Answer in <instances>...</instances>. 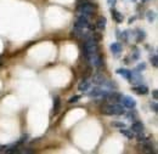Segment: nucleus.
Here are the masks:
<instances>
[{"label": "nucleus", "mask_w": 158, "mask_h": 154, "mask_svg": "<svg viewBox=\"0 0 158 154\" xmlns=\"http://www.w3.org/2000/svg\"><path fill=\"white\" fill-rule=\"evenodd\" d=\"M80 98H81L80 95H74V96H72L68 99V103H76V102H78Z\"/></svg>", "instance_id": "obj_17"}, {"label": "nucleus", "mask_w": 158, "mask_h": 154, "mask_svg": "<svg viewBox=\"0 0 158 154\" xmlns=\"http://www.w3.org/2000/svg\"><path fill=\"white\" fill-rule=\"evenodd\" d=\"M130 130H131L134 134H142L143 130H145V126H143V124H142L141 121H135V123H133Z\"/></svg>", "instance_id": "obj_7"}, {"label": "nucleus", "mask_w": 158, "mask_h": 154, "mask_svg": "<svg viewBox=\"0 0 158 154\" xmlns=\"http://www.w3.org/2000/svg\"><path fill=\"white\" fill-rule=\"evenodd\" d=\"M120 103L123 107L129 108V109H134L136 106V101L130 96H122L120 97Z\"/></svg>", "instance_id": "obj_6"}, {"label": "nucleus", "mask_w": 158, "mask_h": 154, "mask_svg": "<svg viewBox=\"0 0 158 154\" xmlns=\"http://www.w3.org/2000/svg\"><path fill=\"white\" fill-rule=\"evenodd\" d=\"M89 87H90V81H89L88 79L81 80V81L79 83V85H78V90H79V91H81V92L88 91V90H89Z\"/></svg>", "instance_id": "obj_8"}, {"label": "nucleus", "mask_w": 158, "mask_h": 154, "mask_svg": "<svg viewBox=\"0 0 158 154\" xmlns=\"http://www.w3.org/2000/svg\"><path fill=\"white\" fill-rule=\"evenodd\" d=\"M83 51L84 55H89V54H94V52H99V46H98V40L90 37V38L85 39L84 44H83Z\"/></svg>", "instance_id": "obj_2"}, {"label": "nucleus", "mask_w": 158, "mask_h": 154, "mask_svg": "<svg viewBox=\"0 0 158 154\" xmlns=\"http://www.w3.org/2000/svg\"><path fill=\"white\" fill-rule=\"evenodd\" d=\"M96 23H98V24H96V26H98V28H99V29H101V30H102V29H105V27H106V23H107V19L105 18L103 16H100L99 18H98V22H96Z\"/></svg>", "instance_id": "obj_14"}, {"label": "nucleus", "mask_w": 158, "mask_h": 154, "mask_svg": "<svg viewBox=\"0 0 158 154\" xmlns=\"http://www.w3.org/2000/svg\"><path fill=\"white\" fill-rule=\"evenodd\" d=\"M90 27V23H89V19L86 16H83V15H79L76 23H74V28H80V29H88Z\"/></svg>", "instance_id": "obj_5"}, {"label": "nucleus", "mask_w": 158, "mask_h": 154, "mask_svg": "<svg viewBox=\"0 0 158 154\" xmlns=\"http://www.w3.org/2000/svg\"><path fill=\"white\" fill-rule=\"evenodd\" d=\"M142 1H143V2H145V1H148V0H142Z\"/></svg>", "instance_id": "obj_24"}, {"label": "nucleus", "mask_w": 158, "mask_h": 154, "mask_svg": "<svg viewBox=\"0 0 158 154\" xmlns=\"http://www.w3.org/2000/svg\"><path fill=\"white\" fill-rule=\"evenodd\" d=\"M102 114L105 116H123L125 114V109L122 104L112 103V104H105L101 109Z\"/></svg>", "instance_id": "obj_1"}, {"label": "nucleus", "mask_w": 158, "mask_h": 154, "mask_svg": "<svg viewBox=\"0 0 158 154\" xmlns=\"http://www.w3.org/2000/svg\"><path fill=\"white\" fill-rule=\"evenodd\" d=\"M151 63H152V66H153V67H157V66H158V58H157V55H153V56L151 57Z\"/></svg>", "instance_id": "obj_18"}, {"label": "nucleus", "mask_w": 158, "mask_h": 154, "mask_svg": "<svg viewBox=\"0 0 158 154\" xmlns=\"http://www.w3.org/2000/svg\"><path fill=\"white\" fill-rule=\"evenodd\" d=\"M134 1H135V0H134Z\"/></svg>", "instance_id": "obj_26"}, {"label": "nucleus", "mask_w": 158, "mask_h": 154, "mask_svg": "<svg viewBox=\"0 0 158 154\" xmlns=\"http://www.w3.org/2000/svg\"><path fill=\"white\" fill-rule=\"evenodd\" d=\"M152 96H153V98H155V101H157V98H158V91L157 90H153V91H152Z\"/></svg>", "instance_id": "obj_21"}, {"label": "nucleus", "mask_w": 158, "mask_h": 154, "mask_svg": "<svg viewBox=\"0 0 158 154\" xmlns=\"http://www.w3.org/2000/svg\"><path fill=\"white\" fill-rule=\"evenodd\" d=\"M112 126H116V128H119V129L125 128L124 123H120V121H113V123H112Z\"/></svg>", "instance_id": "obj_19"}, {"label": "nucleus", "mask_w": 158, "mask_h": 154, "mask_svg": "<svg viewBox=\"0 0 158 154\" xmlns=\"http://www.w3.org/2000/svg\"><path fill=\"white\" fill-rule=\"evenodd\" d=\"M146 16H147L148 22H152V21H155V18H156V14H155L153 11H148V12L146 14Z\"/></svg>", "instance_id": "obj_16"}, {"label": "nucleus", "mask_w": 158, "mask_h": 154, "mask_svg": "<svg viewBox=\"0 0 158 154\" xmlns=\"http://www.w3.org/2000/svg\"><path fill=\"white\" fill-rule=\"evenodd\" d=\"M93 12H94V6H93L90 2L83 1V2L78 6V14L79 15H83V16L89 17L90 15H93Z\"/></svg>", "instance_id": "obj_3"}, {"label": "nucleus", "mask_w": 158, "mask_h": 154, "mask_svg": "<svg viewBox=\"0 0 158 154\" xmlns=\"http://www.w3.org/2000/svg\"><path fill=\"white\" fill-rule=\"evenodd\" d=\"M145 68H146V66H145L143 63H142V64H139V67H138L139 71H142V69H145Z\"/></svg>", "instance_id": "obj_22"}, {"label": "nucleus", "mask_w": 158, "mask_h": 154, "mask_svg": "<svg viewBox=\"0 0 158 154\" xmlns=\"http://www.w3.org/2000/svg\"><path fill=\"white\" fill-rule=\"evenodd\" d=\"M111 51H112V54L118 55L119 52L122 51V46H120V44H119V43H113V44H111Z\"/></svg>", "instance_id": "obj_13"}, {"label": "nucleus", "mask_w": 158, "mask_h": 154, "mask_svg": "<svg viewBox=\"0 0 158 154\" xmlns=\"http://www.w3.org/2000/svg\"><path fill=\"white\" fill-rule=\"evenodd\" d=\"M111 14H112V17H113V19L117 22V23H122L123 22V19H124V17H123V14H120L119 11H117V10H111Z\"/></svg>", "instance_id": "obj_9"}, {"label": "nucleus", "mask_w": 158, "mask_h": 154, "mask_svg": "<svg viewBox=\"0 0 158 154\" xmlns=\"http://www.w3.org/2000/svg\"><path fill=\"white\" fill-rule=\"evenodd\" d=\"M61 108V99L59 96H54V113L57 114Z\"/></svg>", "instance_id": "obj_11"}, {"label": "nucleus", "mask_w": 158, "mask_h": 154, "mask_svg": "<svg viewBox=\"0 0 158 154\" xmlns=\"http://www.w3.org/2000/svg\"><path fill=\"white\" fill-rule=\"evenodd\" d=\"M0 148H1V146H0Z\"/></svg>", "instance_id": "obj_25"}, {"label": "nucleus", "mask_w": 158, "mask_h": 154, "mask_svg": "<svg viewBox=\"0 0 158 154\" xmlns=\"http://www.w3.org/2000/svg\"><path fill=\"white\" fill-rule=\"evenodd\" d=\"M119 132L123 136L128 137V138H133V137H134V132H133L131 130H127V129H124V128H122V129L119 130Z\"/></svg>", "instance_id": "obj_15"}, {"label": "nucleus", "mask_w": 158, "mask_h": 154, "mask_svg": "<svg viewBox=\"0 0 158 154\" xmlns=\"http://www.w3.org/2000/svg\"><path fill=\"white\" fill-rule=\"evenodd\" d=\"M108 2H110V5H114L116 4V0H108Z\"/></svg>", "instance_id": "obj_23"}, {"label": "nucleus", "mask_w": 158, "mask_h": 154, "mask_svg": "<svg viewBox=\"0 0 158 154\" xmlns=\"http://www.w3.org/2000/svg\"><path fill=\"white\" fill-rule=\"evenodd\" d=\"M133 91H135L136 94L139 95H146L147 92H148V89H147V86H142V85H139V86H134L133 87Z\"/></svg>", "instance_id": "obj_10"}, {"label": "nucleus", "mask_w": 158, "mask_h": 154, "mask_svg": "<svg viewBox=\"0 0 158 154\" xmlns=\"http://www.w3.org/2000/svg\"><path fill=\"white\" fill-rule=\"evenodd\" d=\"M117 73H118L119 75H122L123 78H125V79H128V80H130L131 79V72L130 71H128V69H118L117 71Z\"/></svg>", "instance_id": "obj_12"}, {"label": "nucleus", "mask_w": 158, "mask_h": 154, "mask_svg": "<svg viewBox=\"0 0 158 154\" xmlns=\"http://www.w3.org/2000/svg\"><path fill=\"white\" fill-rule=\"evenodd\" d=\"M86 59H88V62L93 66V67H96V68H99L102 66V63H103V61H102V57L100 56L99 52H94V54H89V55H86L85 56Z\"/></svg>", "instance_id": "obj_4"}, {"label": "nucleus", "mask_w": 158, "mask_h": 154, "mask_svg": "<svg viewBox=\"0 0 158 154\" xmlns=\"http://www.w3.org/2000/svg\"><path fill=\"white\" fill-rule=\"evenodd\" d=\"M151 108L153 109V112L155 113H157L158 112V106H157V102H151Z\"/></svg>", "instance_id": "obj_20"}]
</instances>
